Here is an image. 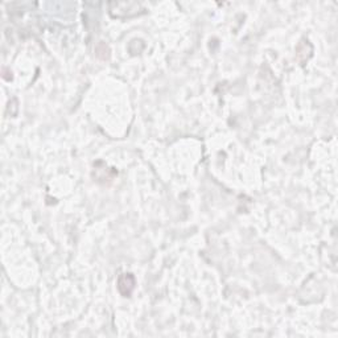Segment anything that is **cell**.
I'll use <instances>...</instances> for the list:
<instances>
[{
	"label": "cell",
	"mask_w": 338,
	"mask_h": 338,
	"mask_svg": "<svg viewBox=\"0 0 338 338\" xmlns=\"http://www.w3.org/2000/svg\"><path fill=\"white\" fill-rule=\"evenodd\" d=\"M135 284H136V281H135L132 273H124L118 280V290L124 297H128L132 293V291L135 290Z\"/></svg>",
	"instance_id": "cell-1"
}]
</instances>
